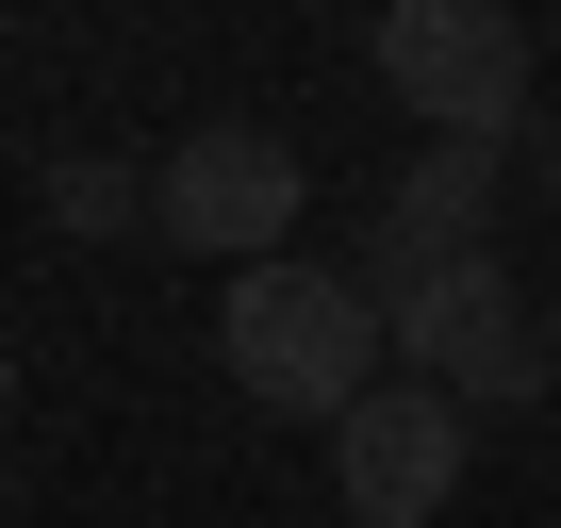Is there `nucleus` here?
<instances>
[{
	"instance_id": "1",
	"label": "nucleus",
	"mask_w": 561,
	"mask_h": 528,
	"mask_svg": "<svg viewBox=\"0 0 561 528\" xmlns=\"http://www.w3.org/2000/svg\"><path fill=\"white\" fill-rule=\"evenodd\" d=\"M215 347H231V380L264 413H347L380 380V298L347 282V264H248L231 314H215Z\"/></svg>"
},
{
	"instance_id": "2",
	"label": "nucleus",
	"mask_w": 561,
	"mask_h": 528,
	"mask_svg": "<svg viewBox=\"0 0 561 528\" xmlns=\"http://www.w3.org/2000/svg\"><path fill=\"white\" fill-rule=\"evenodd\" d=\"M380 298V347L430 380V397H462V413H495V397H545V314H528V282L479 248V264H413V282H364Z\"/></svg>"
},
{
	"instance_id": "3",
	"label": "nucleus",
	"mask_w": 561,
	"mask_h": 528,
	"mask_svg": "<svg viewBox=\"0 0 561 528\" xmlns=\"http://www.w3.org/2000/svg\"><path fill=\"white\" fill-rule=\"evenodd\" d=\"M364 67L446 149H512V116H528V18H495V0H397V18L364 34Z\"/></svg>"
},
{
	"instance_id": "4",
	"label": "nucleus",
	"mask_w": 561,
	"mask_h": 528,
	"mask_svg": "<svg viewBox=\"0 0 561 528\" xmlns=\"http://www.w3.org/2000/svg\"><path fill=\"white\" fill-rule=\"evenodd\" d=\"M149 231L165 248H198V264H280V231H298V149L280 133H248V116H215V133H182L165 165H149Z\"/></svg>"
},
{
	"instance_id": "5",
	"label": "nucleus",
	"mask_w": 561,
	"mask_h": 528,
	"mask_svg": "<svg viewBox=\"0 0 561 528\" xmlns=\"http://www.w3.org/2000/svg\"><path fill=\"white\" fill-rule=\"evenodd\" d=\"M462 446H479L462 397H430V380H364V397L331 413V495H347V528H430V512L462 495Z\"/></svg>"
},
{
	"instance_id": "6",
	"label": "nucleus",
	"mask_w": 561,
	"mask_h": 528,
	"mask_svg": "<svg viewBox=\"0 0 561 528\" xmlns=\"http://www.w3.org/2000/svg\"><path fill=\"white\" fill-rule=\"evenodd\" d=\"M495 248V149H430V165H397V198H380V282H413V264H479Z\"/></svg>"
},
{
	"instance_id": "7",
	"label": "nucleus",
	"mask_w": 561,
	"mask_h": 528,
	"mask_svg": "<svg viewBox=\"0 0 561 528\" xmlns=\"http://www.w3.org/2000/svg\"><path fill=\"white\" fill-rule=\"evenodd\" d=\"M133 215H149L133 165H50V231H133Z\"/></svg>"
},
{
	"instance_id": "8",
	"label": "nucleus",
	"mask_w": 561,
	"mask_h": 528,
	"mask_svg": "<svg viewBox=\"0 0 561 528\" xmlns=\"http://www.w3.org/2000/svg\"><path fill=\"white\" fill-rule=\"evenodd\" d=\"M0 397H18V347H0Z\"/></svg>"
}]
</instances>
